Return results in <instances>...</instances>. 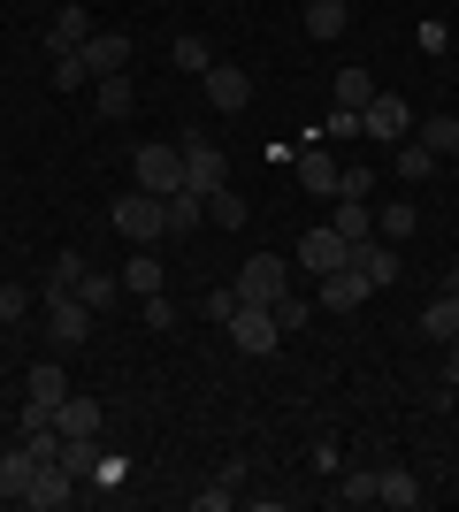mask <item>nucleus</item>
Returning a JSON list of instances; mask_svg holds the SVG:
<instances>
[{"label": "nucleus", "mask_w": 459, "mask_h": 512, "mask_svg": "<svg viewBox=\"0 0 459 512\" xmlns=\"http://www.w3.org/2000/svg\"><path fill=\"white\" fill-rule=\"evenodd\" d=\"M108 222L131 237V245H161V237H169V199H153V192H123V199L108 207Z\"/></svg>", "instance_id": "f257e3e1"}, {"label": "nucleus", "mask_w": 459, "mask_h": 512, "mask_svg": "<svg viewBox=\"0 0 459 512\" xmlns=\"http://www.w3.org/2000/svg\"><path fill=\"white\" fill-rule=\"evenodd\" d=\"M176 146H184V192L207 199V192H222V184H230V153H222L207 130H184Z\"/></svg>", "instance_id": "f03ea898"}, {"label": "nucleus", "mask_w": 459, "mask_h": 512, "mask_svg": "<svg viewBox=\"0 0 459 512\" xmlns=\"http://www.w3.org/2000/svg\"><path fill=\"white\" fill-rule=\"evenodd\" d=\"M131 176H138V192H153V199H169V192H184V146H138L131 153Z\"/></svg>", "instance_id": "7ed1b4c3"}, {"label": "nucleus", "mask_w": 459, "mask_h": 512, "mask_svg": "<svg viewBox=\"0 0 459 512\" xmlns=\"http://www.w3.org/2000/svg\"><path fill=\"white\" fill-rule=\"evenodd\" d=\"M46 337L62 344V352H77V344L92 337V306L77 299V291H54V283H46Z\"/></svg>", "instance_id": "20e7f679"}, {"label": "nucleus", "mask_w": 459, "mask_h": 512, "mask_svg": "<svg viewBox=\"0 0 459 512\" xmlns=\"http://www.w3.org/2000/svg\"><path fill=\"white\" fill-rule=\"evenodd\" d=\"M230 291H238L245 306H276V299L291 291V268H284L276 253H253V260L238 268V283H230Z\"/></svg>", "instance_id": "39448f33"}, {"label": "nucleus", "mask_w": 459, "mask_h": 512, "mask_svg": "<svg viewBox=\"0 0 459 512\" xmlns=\"http://www.w3.org/2000/svg\"><path fill=\"white\" fill-rule=\"evenodd\" d=\"M222 329H230V344H238V352H253V360H268V352L284 344V329H276V314H268V306H245V299H238V314L222 321Z\"/></svg>", "instance_id": "423d86ee"}, {"label": "nucleus", "mask_w": 459, "mask_h": 512, "mask_svg": "<svg viewBox=\"0 0 459 512\" xmlns=\"http://www.w3.org/2000/svg\"><path fill=\"white\" fill-rule=\"evenodd\" d=\"M360 130H368V138H391V146H398V138H414V107L398 100V92H375V100L360 107Z\"/></svg>", "instance_id": "0eeeda50"}, {"label": "nucleus", "mask_w": 459, "mask_h": 512, "mask_svg": "<svg viewBox=\"0 0 459 512\" xmlns=\"http://www.w3.org/2000/svg\"><path fill=\"white\" fill-rule=\"evenodd\" d=\"M368 299H375V283L360 276L352 260H345V268H329V276H322V306H329V314H360V306H368Z\"/></svg>", "instance_id": "6e6552de"}, {"label": "nucleus", "mask_w": 459, "mask_h": 512, "mask_svg": "<svg viewBox=\"0 0 459 512\" xmlns=\"http://www.w3.org/2000/svg\"><path fill=\"white\" fill-rule=\"evenodd\" d=\"M92 31H100V23H92L77 0H62V8H54V23H46V62H54V54H77Z\"/></svg>", "instance_id": "1a4fd4ad"}, {"label": "nucleus", "mask_w": 459, "mask_h": 512, "mask_svg": "<svg viewBox=\"0 0 459 512\" xmlns=\"http://www.w3.org/2000/svg\"><path fill=\"white\" fill-rule=\"evenodd\" d=\"M199 85H207V100H215L222 115H238V107H253V77H245L238 62H215L207 77H199Z\"/></svg>", "instance_id": "9d476101"}, {"label": "nucleus", "mask_w": 459, "mask_h": 512, "mask_svg": "<svg viewBox=\"0 0 459 512\" xmlns=\"http://www.w3.org/2000/svg\"><path fill=\"white\" fill-rule=\"evenodd\" d=\"M69 497H77V474H69V467H54V459H46V467L31 474V490H23V505H31V512H62Z\"/></svg>", "instance_id": "9b49d317"}, {"label": "nucleus", "mask_w": 459, "mask_h": 512, "mask_svg": "<svg viewBox=\"0 0 459 512\" xmlns=\"http://www.w3.org/2000/svg\"><path fill=\"white\" fill-rule=\"evenodd\" d=\"M77 54H85L92 77H123V62H131V31H92Z\"/></svg>", "instance_id": "f8f14e48"}, {"label": "nucleus", "mask_w": 459, "mask_h": 512, "mask_svg": "<svg viewBox=\"0 0 459 512\" xmlns=\"http://www.w3.org/2000/svg\"><path fill=\"white\" fill-rule=\"evenodd\" d=\"M299 184H306V192H322V199H337V192H345V161H337L329 146H306L299 153Z\"/></svg>", "instance_id": "ddd939ff"}, {"label": "nucleus", "mask_w": 459, "mask_h": 512, "mask_svg": "<svg viewBox=\"0 0 459 512\" xmlns=\"http://www.w3.org/2000/svg\"><path fill=\"white\" fill-rule=\"evenodd\" d=\"M345 260H352V245L337 230H306L299 237V268L306 276H329V268H345Z\"/></svg>", "instance_id": "4468645a"}, {"label": "nucleus", "mask_w": 459, "mask_h": 512, "mask_svg": "<svg viewBox=\"0 0 459 512\" xmlns=\"http://www.w3.org/2000/svg\"><path fill=\"white\" fill-rule=\"evenodd\" d=\"M352 268H360V276L383 291V283H398V268H406V260H398L391 237H368V245H352Z\"/></svg>", "instance_id": "2eb2a0df"}, {"label": "nucleus", "mask_w": 459, "mask_h": 512, "mask_svg": "<svg viewBox=\"0 0 459 512\" xmlns=\"http://www.w3.org/2000/svg\"><path fill=\"white\" fill-rule=\"evenodd\" d=\"M39 467H46V459L31 444L8 451V459H0V505H23V490H31V474H39Z\"/></svg>", "instance_id": "dca6fc26"}, {"label": "nucleus", "mask_w": 459, "mask_h": 512, "mask_svg": "<svg viewBox=\"0 0 459 512\" xmlns=\"http://www.w3.org/2000/svg\"><path fill=\"white\" fill-rule=\"evenodd\" d=\"M299 23H306V39H345L352 0H306V8H299Z\"/></svg>", "instance_id": "f3484780"}, {"label": "nucleus", "mask_w": 459, "mask_h": 512, "mask_svg": "<svg viewBox=\"0 0 459 512\" xmlns=\"http://www.w3.org/2000/svg\"><path fill=\"white\" fill-rule=\"evenodd\" d=\"M375 505H391V512H414V505H421V482H414L406 467H383V474H375Z\"/></svg>", "instance_id": "a211bd4d"}, {"label": "nucleus", "mask_w": 459, "mask_h": 512, "mask_svg": "<svg viewBox=\"0 0 459 512\" xmlns=\"http://www.w3.org/2000/svg\"><path fill=\"white\" fill-rule=\"evenodd\" d=\"M329 230L345 237V245H368L375 237V207L368 199H337V222H329Z\"/></svg>", "instance_id": "6ab92c4d"}, {"label": "nucleus", "mask_w": 459, "mask_h": 512, "mask_svg": "<svg viewBox=\"0 0 459 512\" xmlns=\"http://www.w3.org/2000/svg\"><path fill=\"white\" fill-rule=\"evenodd\" d=\"M123 291H138V299L161 291V253H153V245H138V253L123 260Z\"/></svg>", "instance_id": "aec40b11"}, {"label": "nucleus", "mask_w": 459, "mask_h": 512, "mask_svg": "<svg viewBox=\"0 0 459 512\" xmlns=\"http://www.w3.org/2000/svg\"><path fill=\"white\" fill-rule=\"evenodd\" d=\"M54 467H69L77 482H92V467H100V444H92V436H62V444H54Z\"/></svg>", "instance_id": "412c9836"}, {"label": "nucleus", "mask_w": 459, "mask_h": 512, "mask_svg": "<svg viewBox=\"0 0 459 512\" xmlns=\"http://www.w3.org/2000/svg\"><path fill=\"white\" fill-rule=\"evenodd\" d=\"M421 337H437V344H452V337H459V299H452V291L421 306Z\"/></svg>", "instance_id": "4be33fe9"}, {"label": "nucleus", "mask_w": 459, "mask_h": 512, "mask_svg": "<svg viewBox=\"0 0 459 512\" xmlns=\"http://www.w3.org/2000/svg\"><path fill=\"white\" fill-rule=\"evenodd\" d=\"M54 428H62V436H100V406H92V398H62V406H54Z\"/></svg>", "instance_id": "5701e85b"}, {"label": "nucleus", "mask_w": 459, "mask_h": 512, "mask_svg": "<svg viewBox=\"0 0 459 512\" xmlns=\"http://www.w3.org/2000/svg\"><path fill=\"white\" fill-rule=\"evenodd\" d=\"M429 176H437V153L421 138H398V184H429Z\"/></svg>", "instance_id": "b1692460"}, {"label": "nucleus", "mask_w": 459, "mask_h": 512, "mask_svg": "<svg viewBox=\"0 0 459 512\" xmlns=\"http://www.w3.org/2000/svg\"><path fill=\"white\" fill-rule=\"evenodd\" d=\"M23 398H39V406H62V398H69V375H62V367H31V375H23Z\"/></svg>", "instance_id": "393cba45"}, {"label": "nucleus", "mask_w": 459, "mask_h": 512, "mask_svg": "<svg viewBox=\"0 0 459 512\" xmlns=\"http://www.w3.org/2000/svg\"><path fill=\"white\" fill-rule=\"evenodd\" d=\"M368 100H375V77H368L360 62H345V69H337V107H352V115H360Z\"/></svg>", "instance_id": "a878e982"}, {"label": "nucleus", "mask_w": 459, "mask_h": 512, "mask_svg": "<svg viewBox=\"0 0 459 512\" xmlns=\"http://www.w3.org/2000/svg\"><path fill=\"white\" fill-rule=\"evenodd\" d=\"M414 138H421V146H429V153L444 161V153H459V115H421V130H414Z\"/></svg>", "instance_id": "bb28decb"}, {"label": "nucleus", "mask_w": 459, "mask_h": 512, "mask_svg": "<svg viewBox=\"0 0 459 512\" xmlns=\"http://www.w3.org/2000/svg\"><path fill=\"white\" fill-rule=\"evenodd\" d=\"M207 222V199L199 192H169V237H192Z\"/></svg>", "instance_id": "cd10ccee"}, {"label": "nucleus", "mask_w": 459, "mask_h": 512, "mask_svg": "<svg viewBox=\"0 0 459 512\" xmlns=\"http://www.w3.org/2000/svg\"><path fill=\"white\" fill-rule=\"evenodd\" d=\"M138 107V92H131V77H100V123H123Z\"/></svg>", "instance_id": "c85d7f7f"}, {"label": "nucleus", "mask_w": 459, "mask_h": 512, "mask_svg": "<svg viewBox=\"0 0 459 512\" xmlns=\"http://www.w3.org/2000/svg\"><path fill=\"white\" fill-rule=\"evenodd\" d=\"M245 192H230V184H222V192H207V222H222V230H245Z\"/></svg>", "instance_id": "c756f323"}, {"label": "nucleus", "mask_w": 459, "mask_h": 512, "mask_svg": "<svg viewBox=\"0 0 459 512\" xmlns=\"http://www.w3.org/2000/svg\"><path fill=\"white\" fill-rule=\"evenodd\" d=\"M169 62L184 69V77H207V69H215V54H207V39H192V31H184V39L169 46Z\"/></svg>", "instance_id": "7c9ffc66"}, {"label": "nucleus", "mask_w": 459, "mask_h": 512, "mask_svg": "<svg viewBox=\"0 0 459 512\" xmlns=\"http://www.w3.org/2000/svg\"><path fill=\"white\" fill-rule=\"evenodd\" d=\"M115 291H123V276H100V268H85V283H77V299L100 314V306H115Z\"/></svg>", "instance_id": "2f4dec72"}, {"label": "nucleus", "mask_w": 459, "mask_h": 512, "mask_svg": "<svg viewBox=\"0 0 459 512\" xmlns=\"http://www.w3.org/2000/svg\"><path fill=\"white\" fill-rule=\"evenodd\" d=\"M238 482H245V467H230V474H215V482H207V490H199V497H192V505H199V512H222V505H230V497H238Z\"/></svg>", "instance_id": "473e14b6"}, {"label": "nucleus", "mask_w": 459, "mask_h": 512, "mask_svg": "<svg viewBox=\"0 0 459 512\" xmlns=\"http://www.w3.org/2000/svg\"><path fill=\"white\" fill-rule=\"evenodd\" d=\"M375 237H414V199H398V207L375 214Z\"/></svg>", "instance_id": "72a5a7b5"}, {"label": "nucleus", "mask_w": 459, "mask_h": 512, "mask_svg": "<svg viewBox=\"0 0 459 512\" xmlns=\"http://www.w3.org/2000/svg\"><path fill=\"white\" fill-rule=\"evenodd\" d=\"M268 314H276V329L291 337V329H306V321H314V306H306V299H291V291H284V299L268 306Z\"/></svg>", "instance_id": "f704fd0d"}, {"label": "nucleus", "mask_w": 459, "mask_h": 512, "mask_svg": "<svg viewBox=\"0 0 459 512\" xmlns=\"http://www.w3.org/2000/svg\"><path fill=\"white\" fill-rule=\"evenodd\" d=\"M85 77H92V69H85V54H54V85H62V92H77Z\"/></svg>", "instance_id": "c9c22d12"}, {"label": "nucleus", "mask_w": 459, "mask_h": 512, "mask_svg": "<svg viewBox=\"0 0 459 512\" xmlns=\"http://www.w3.org/2000/svg\"><path fill=\"white\" fill-rule=\"evenodd\" d=\"M46 283H54V291H77V283H85V260H77V253H54V276H46Z\"/></svg>", "instance_id": "e433bc0d"}, {"label": "nucleus", "mask_w": 459, "mask_h": 512, "mask_svg": "<svg viewBox=\"0 0 459 512\" xmlns=\"http://www.w3.org/2000/svg\"><path fill=\"white\" fill-rule=\"evenodd\" d=\"M31 314V291H23V283H0V321H23Z\"/></svg>", "instance_id": "4c0bfd02"}, {"label": "nucleus", "mask_w": 459, "mask_h": 512, "mask_svg": "<svg viewBox=\"0 0 459 512\" xmlns=\"http://www.w3.org/2000/svg\"><path fill=\"white\" fill-rule=\"evenodd\" d=\"M337 497H345V505H375V474H345Z\"/></svg>", "instance_id": "58836bf2"}, {"label": "nucleus", "mask_w": 459, "mask_h": 512, "mask_svg": "<svg viewBox=\"0 0 459 512\" xmlns=\"http://www.w3.org/2000/svg\"><path fill=\"white\" fill-rule=\"evenodd\" d=\"M138 314H146V329H176V306H169V291H153V299L138 306Z\"/></svg>", "instance_id": "ea45409f"}, {"label": "nucleus", "mask_w": 459, "mask_h": 512, "mask_svg": "<svg viewBox=\"0 0 459 512\" xmlns=\"http://www.w3.org/2000/svg\"><path fill=\"white\" fill-rule=\"evenodd\" d=\"M199 314H207V321H230V314H238V291H207V299H199Z\"/></svg>", "instance_id": "a19ab883"}, {"label": "nucleus", "mask_w": 459, "mask_h": 512, "mask_svg": "<svg viewBox=\"0 0 459 512\" xmlns=\"http://www.w3.org/2000/svg\"><path fill=\"white\" fill-rule=\"evenodd\" d=\"M444 398H459V337L444 344Z\"/></svg>", "instance_id": "79ce46f5"}, {"label": "nucleus", "mask_w": 459, "mask_h": 512, "mask_svg": "<svg viewBox=\"0 0 459 512\" xmlns=\"http://www.w3.org/2000/svg\"><path fill=\"white\" fill-rule=\"evenodd\" d=\"M444 291H452V299H459V260H452V283H444Z\"/></svg>", "instance_id": "37998d69"}, {"label": "nucleus", "mask_w": 459, "mask_h": 512, "mask_svg": "<svg viewBox=\"0 0 459 512\" xmlns=\"http://www.w3.org/2000/svg\"><path fill=\"white\" fill-rule=\"evenodd\" d=\"M8 329H16V321H0V337H8Z\"/></svg>", "instance_id": "c03bdc74"}]
</instances>
